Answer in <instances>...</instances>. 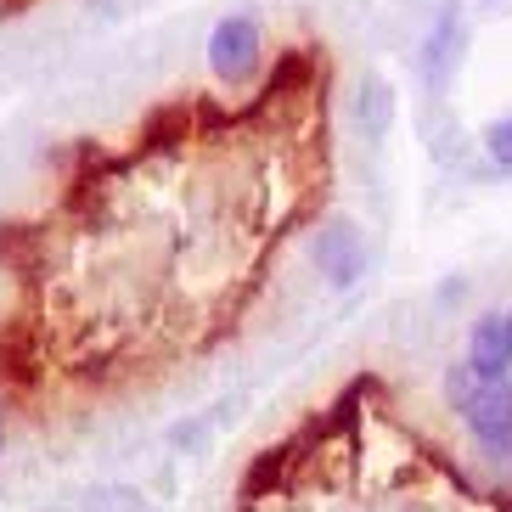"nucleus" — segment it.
Listing matches in <instances>:
<instances>
[{
	"label": "nucleus",
	"instance_id": "nucleus-2",
	"mask_svg": "<svg viewBox=\"0 0 512 512\" xmlns=\"http://www.w3.org/2000/svg\"><path fill=\"white\" fill-rule=\"evenodd\" d=\"M462 361L484 377H512V316L507 310H479L467 321Z\"/></svg>",
	"mask_w": 512,
	"mask_h": 512
},
{
	"label": "nucleus",
	"instance_id": "nucleus-3",
	"mask_svg": "<svg viewBox=\"0 0 512 512\" xmlns=\"http://www.w3.org/2000/svg\"><path fill=\"white\" fill-rule=\"evenodd\" d=\"M484 152H490L501 169H512V119H501V124L484 130Z\"/></svg>",
	"mask_w": 512,
	"mask_h": 512
},
{
	"label": "nucleus",
	"instance_id": "nucleus-1",
	"mask_svg": "<svg viewBox=\"0 0 512 512\" xmlns=\"http://www.w3.org/2000/svg\"><path fill=\"white\" fill-rule=\"evenodd\" d=\"M259 62H265V34H259V23L248 12H231L209 29V68L226 91L254 85Z\"/></svg>",
	"mask_w": 512,
	"mask_h": 512
},
{
	"label": "nucleus",
	"instance_id": "nucleus-4",
	"mask_svg": "<svg viewBox=\"0 0 512 512\" xmlns=\"http://www.w3.org/2000/svg\"><path fill=\"white\" fill-rule=\"evenodd\" d=\"M0 445H6V422H0Z\"/></svg>",
	"mask_w": 512,
	"mask_h": 512
}]
</instances>
